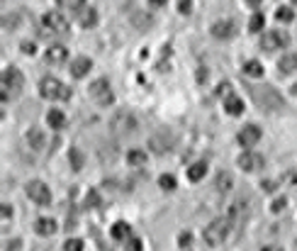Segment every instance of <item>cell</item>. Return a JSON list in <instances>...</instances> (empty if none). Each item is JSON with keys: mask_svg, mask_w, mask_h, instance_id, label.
I'll return each mask as SVG.
<instances>
[{"mask_svg": "<svg viewBox=\"0 0 297 251\" xmlns=\"http://www.w3.org/2000/svg\"><path fill=\"white\" fill-rule=\"evenodd\" d=\"M263 251H283L280 246H268V249H263Z\"/></svg>", "mask_w": 297, "mask_h": 251, "instance_id": "cell-44", "label": "cell"}, {"mask_svg": "<svg viewBox=\"0 0 297 251\" xmlns=\"http://www.w3.org/2000/svg\"><path fill=\"white\" fill-rule=\"evenodd\" d=\"M68 161H71V166H73V171H81L85 164L83 154H81V149H71L68 151Z\"/></svg>", "mask_w": 297, "mask_h": 251, "instance_id": "cell-24", "label": "cell"}, {"mask_svg": "<svg viewBox=\"0 0 297 251\" xmlns=\"http://www.w3.org/2000/svg\"><path fill=\"white\" fill-rule=\"evenodd\" d=\"M27 141L34 147V149H42V147H44V137H42V132H39V130L27 132Z\"/></svg>", "mask_w": 297, "mask_h": 251, "instance_id": "cell-25", "label": "cell"}, {"mask_svg": "<svg viewBox=\"0 0 297 251\" xmlns=\"http://www.w3.org/2000/svg\"><path fill=\"white\" fill-rule=\"evenodd\" d=\"M148 3H151V5H154V8H161V5H166L168 0H148Z\"/></svg>", "mask_w": 297, "mask_h": 251, "instance_id": "cell-41", "label": "cell"}, {"mask_svg": "<svg viewBox=\"0 0 297 251\" xmlns=\"http://www.w3.org/2000/svg\"><path fill=\"white\" fill-rule=\"evenodd\" d=\"M205 173H207V164H205V161H197L193 166H188V181H193V183L202 181Z\"/></svg>", "mask_w": 297, "mask_h": 251, "instance_id": "cell-19", "label": "cell"}, {"mask_svg": "<svg viewBox=\"0 0 297 251\" xmlns=\"http://www.w3.org/2000/svg\"><path fill=\"white\" fill-rule=\"evenodd\" d=\"M292 3H295V5H297V0H292Z\"/></svg>", "mask_w": 297, "mask_h": 251, "instance_id": "cell-45", "label": "cell"}, {"mask_svg": "<svg viewBox=\"0 0 297 251\" xmlns=\"http://www.w3.org/2000/svg\"><path fill=\"white\" fill-rule=\"evenodd\" d=\"M112 239H117V242H127L129 239V234H132V227L124 220H120V222H115L112 224Z\"/></svg>", "mask_w": 297, "mask_h": 251, "instance_id": "cell-16", "label": "cell"}, {"mask_svg": "<svg viewBox=\"0 0 297 251\" xmlns=\"http://www.w3.org/2000/svg\"><path fill=\"white\" fill-rule=\"evenodd\" d=\"M137 127H139V122H137V117L129 115V112H117V115L110 120V130H112V134H117V137L134 134Z\"/></svg>", "mask_w": 297, "mask_h": 251, "instance_id": "cell-4", "label": "cell"}, {"mask_svg": "<svg viewBox=\"0 0 297 251\" xmlns=\"http://www.w3.org/2000/svg\"><path fill=\"white\" fill-rule=\"evenodd\" d=\"M275 17H278L280 22H292V20H295V12H292L290 8H278Z\"/></svg>", "mask_w": 297, "mask_h": 251, "instance_id": "cell-30", "label": "cell"}, {"mask_svg": "<svg viewBox=\"0 0 297 251\" xmlns=\"http://www.w3.org/2000/svg\"><path fill=\"white\" fill-rule=\"evenodd\" d=\"M85 203H88V207H98V205H100V195H98L95 190H90L88 198H85Z\"/></svg>", "mask_w": 297, "mask_h": 251, "instance_id": "cell-35", "label": "cell"}, {"mask_svg": "<svg viewBox=\"0 0 297 251\" xmlns=\"http://www.w3.org/2000/svg\"><path fill=\"white\" fill-rule=\"evenodd\" d=\"M290 44V37L280 29H268L263 37H261V49L263 51H278V49H285Z\"/></svg>", "mask_w": 297, "mask_h": 251, "instance_id": "cell-7", "label": "cell"}, {"mask_svg": "<svg viewBox=\"0 0 297 251\" xmlns=\"http://www.w3.org/2000/svg\"><path fill=\"white\" fill-rule=\"evenodd\" d=\"M90 68H93V61H90L88 56H78V59H73V61H71V68H68V71H71V76H73V78H85Z\"/></svg>", "mask_w": 297, "mask_h": 251, "instance_id": "cell-13", "label": "cell"}, {"mask_svg": "<svg viewBox=\"0 0 297 251\" xmlns=\"http://www.w3.org/2000/svg\"><path fill=\"white\" fill-rule=\"evenodd\" d=\"M285 207H288V200H285V198H275L273 205H270V210H273V212H283Z\"/></svg>", "mask_w": 297, "mask_h": 251, "instance_id": "cell-34", "label": "cell"}, {"mask_svg": "<svg viewBox=\"0 0 297 251\" xmlns=\"http://www.w3.org/2000/svg\"><path fill=\"white\" fill-rule=\"evenodd\" d=\"M81 25H83L85 29H90V27H95L98 25V12H95L93 8H85V10H81Z\"/></svg>", "mask_w": 297, "mask_h": 251, "instance_id": "cell-21", "label": "cell"}, {"mask_svg": "<svg viewBox=\"0 0 297 251\" xmlns=\"http://www.w3.org/2000/svg\"><path fill=\"white\" fill-rule=\"evenodd\" d=\"M261 188H263V190H266V193H275V181H263V183H261Z\"/></svg>", "mask_w": 297, "mask_h": 251, "instance_id": "cell-39", "label": "cell"}, {"mask_svg": "<svg viewBox=\"0 0 297 251\" xmlns=\"http://www.w3.org/2000/svg\"><path fill=\"white\" fill-rule=\"evenodd\" d=\"M190 244H193V234L190 232L178 234V246H180V249H190Z\"/></svg>", "mask_w": 297, "mask_h": 251, "instance_id": "cell-31", "label": "cell"}, {"mask_svg": "<svg viewBox=\"0 0 297 251\" xmlns=\"http://www.w3.org/2000/svg\"><path fill=\"white\" fill-rule=\"evenodd\" d=\"M22 54H27V56H34V54H37V47H34V42H22Z\"/></svg>", "mask_w": 297, "mask_h": 251, "instance_id": "cell-36", "label": "cell"}, {"mask_svg": "<svg viewBox=\"0 0 297 251\" xmlns=\"http://www.w3.org/2000/svg\"><path fill=\"white\" fill-rule=\"evenodd\" d=\"M64 251H83V242L81 239H68L64 244Z\"/></svg>", "mask_w": 297, "mask_h": 251, "instance_id": "cell-33", "label": "cell"}, {"mask_svg": "<svg viewBox=\"0 0 297 251\" xmlns=\"http://www.w3.org/2000/svg\"><path fill=\"white\" fill-rule=\"evenodd\" d=\"M232 183H234V178L229 176V173H219V176H217V190H219V193L229 190V188H232Z\"/></svg>", "mask_w": 297, "mask_h": 251, "instance_id": "cell-26", "label": "cell"}, {"mask_svg": "<svg viewBox=\"0 0 297 251\" xmlns=\"http://www.w3.org/2000/svg\"><path fill=\"white\" fill-rule=\"evenodd\" d=\"M56 3L66 10H81L85 5V0H56Z\"/></svg>", "mask_w": 297, "mask_h": 251, "instance_id": "cell-29", "label": "cell"}, {"mask_svg": "<svg viewBox=\"0 0 297 251\" xmlns=\"http://www.w3.org/2000/svg\"><path fill=\"white\" fill-rule=\"evenodd\" d=\"M246 3H249V5H253V8H256V5H261V0H246Z\"/></svg>", "mask_w": 297, "mask_h": 251, "instance_id": "cell-43", "label": "cell"}, {"mask_svg": "<svg viewBox=\"0 0 297 251\" xmlns=\"http://www.w3.org/2000/svg\"><path fill=\"white\" fill-rule=\"evenodd\" d=\"M47 124L51 127V130H64L66 127V115L61 110H49Z\"/></svg>", "mask_w": 297, "mask_h": 251, "instance_id": "cell-18", "label": "cell"}, {"mask_svg": "<svg viewBox=\"0 0 297 251\" xmlns=\"http://www.w3.org/2000/svg\"><path fill=\"white\" fill-rule=\"evenodd\" d=\"M22 85H25V76H22V71L15 68V66H5V68H3V100L8 102L10 93L20 95Z\"/></svg>", "mask_w": 297, "mask_h": 251, "instance_id": "cell-3", "label": "cell"}, {"mask_svg": "<svg viewBox=\"0 0 297 251\" xmlns=\"http://www.w3.org/2000/svg\"><path fill=\"white\" fill-rule=\"evenodd\" d=\"M66 59H68V49L64 44H51L47 49V61L49 64H64Z\"/></svg>", "mask_w": 297, "mask_h": 251, "instance_id": "cell-15", "label": "cell"}, {"mask_svg": "<svg viewBox=\"0 0 297 251\" xmlns=\"http://www.w3.org/2000/svg\"><path fill=\"white\" fill-rule=\"evenodd\" d=\"M239 166H242V171H246V173H256V171H261V168L266 166V161H263L261 154L246 149L242 156H239Z\"/></svg>", "mask_w": 297, "mask_h": 251, "instance_id": "cell-11", "label": "cell"}, {"mask_svg": "<svg viewBox=\"0 0 297 251\" xmlns=\"http://www.w3.org/2000/svg\"><path fill=\"white\" fill-rule=\"evenodd\" d=\"M253 100H256V105L263 107V110H275V107L283 105V98H280L273 88H268V85H256V88H253Z\"/></svg>", "mask_w": 297, "mask_h": 251, "instance_id": "cell-5", "label": "cell"}, {"mask_svg": "<svg viewBox=\"0 0 297 251\" xmlns=\"http://www.w3.org/2000/svg\"><path fill=\"white\" fill-rule=\"evenodd\" d=\"M158 186H161V190H176V176L163 173V176L158 178Z\"/></svg>", "mask_w": 297, "mask_h": 251, "instance_id": "cell-28", "label": "cell"}, {"mask_svg": "<svg viewBox=\"0 0 297 251\" xmlns=\"http://www.w3.org/2000/svg\"><path fill=\"white\" fill-rule=\"evenodd\" d=\"M39 95L44 100H68L71 98V88H66L54 76H47V78L39 81Z\"/></svg>", "mask_w": 297, "mask_h": 251, "instance_id": "cell-2", "label": "cell"}, {"mask_svg": "<svg viewBox=\"0 0 297 251\" xmlns=\"http://www.w3.org/2000/svg\"><path fill=\"white\" fill-rule=\"evenodd\" d=\"M232 217H217L214 222H210L205 227L202 232V239L210 246H219V244L227 242V237H229V229H232Z\"/></svg>", "mask_w": 297, "mask_h": 251, "instance_id": "cell-1", "label": "cell"}, {"mask_svg": "<svg viewBox=\"0 0 297 251\" xmlns=\"http://www.w3.org/2000/svg\"><path fill=\"white\" fill-rule=\"evenodd\" d=\"M244 74L251 76V78H261V76H263V64L256 61V59H249V61L244 64Z\"/></svg>", "mask_w": 297, "mask_h": 251, "instance_id": "cell-22", "label": "cell"}, {"mask_svg": "<svg viewBox=\"0 0 297 251\" xmlns=\"http://www.w3.org/2000/svg\"><path fill=\"white\" fill-rule=\"evenodd\" d=\"M146 158H148V154L144 149H132L129 154H127V164H129V166H144Z\"/></svg>", "mask_w": 297, "mask_h": 251, "instance_id": "cell-23", "label": "cell"}, {"mask_svg": "<svg viewBox=\"0 0 297 251\" xmlns=\"http://www.w3.org/2000/svg\"><path fill=\"white\" fill-rule=\"evenodd\" d=\"M224 110H227V115H242L244 112V100L242 98H236V95H227L224 98Z\"/></svg>", "mask_w": 297, "mask_h": 251, "instance_id": "cell-17", "label": "cell"}, {"mask_svg": "<svg viewBox=\"0 0 297 251\" xmlns=\"http://www.w3.org/2000/svg\"><path fill=\"white\" fill-rule=\"evenodd\" d=\"M178 8H180V12H183V15H188V12H190V8H193V0H180V3H178Z\"/></svg>", "mask_w": 297, "mask_h": 251, "instance_id": "cell-38", "label": "cell"}, {"mask_svg": "<svg viewBox=\"0 0 297 251\" xmlns=\"http://www.w3.org/2000/svg\"><path fill=\"white\" fill-rule=\"evenodd\" d=\"M3 217H5V220L10 217V205H3Z\"/></svg>", "mask_w": 297, "mask_h": 251, "instance_id": "cell-42", "label": "cell"}, {"mask_svg": "<svg viewBox=\"0 0 297 251\" xmlns=\"http://www.w3.org/2000/svg\"><path fill=\"white\" fill-rule=\"evenodd\" d=\"M236 34V25L232 20H217L212 25V37L217 39H232Z\"/></svg>", "mask_w": 297, "mask_h": 251, "instance_id": "cell-12", "label": "cell"}, {"mask_svg": "<svg viewBox=\"0 0 297 251\" xmlns=\"http://www.w3.org/2000/svg\"><path fill=\"white\" fill-rule=\"evenodd\" d=\"M56 222L51 220V217H39L37 222H34V232L39 234V237H54L56 234Z\"/></svg>", "mask_w": 297, "mask_h": 251, "instance_id": "cell-14", "label": "cell"}, {"mask_svg": "<svg viewBox=\"0 0 297 251\" xmlns=\"http://www.w3.org/2000/svg\"><path fill=\"white\" fill-rule=\"evenodd\" d=\"M285 181H288V186H292L297 190V168H292V171H290L288 176H285Z\"/></svg>", "mask_w": 297, "mask_h": 251, "instance_id": "cell-37", "label": "cell"}, {"mask_svg": "<svg viewBox=\"0 0 297 251\" xmlns=\"http://www.w3.org/2000/svg\"><path fill=\"white\" fill-rule=\"evenodd\" d=\"M5 249H8V251H17L20 249V242H17V239H15V242H8V246H5Z\"/></svg>", "mask_w": 297, "mask_h": 251, "instance_id": "cell-40", "label": "cell"}, {"mask_svg": "<svg viewBox=\"0 0 297 251\" xmlns=\"http://www.w3.org/2000/svg\"><path fill=\"white\" fill-rule=\"evenodd\" d=\"M88 95H90L98 105H112V102H115V93H112V85H110L107 78H98V81H93L90 88H88Z\"/></svg>", "mask_w": 297, "mask_h": 251, "instance_id": "cell-6", "label": "cell"}, {"mask_svg": "<svg viewBox=\"0 0 297 251\" xmlns=\"http://www.w3.org/2000/svg\"><path fill=\"white\" fill-rule=\"evenodd\" d=\"M42 25H44V29H49L51 34H59V37H64L68 32V20L61 12H56V10H51V12H47L42 17Z\"/></svg>", "mask_w": 297, "mask_h": 251, "instance_id": "cell-9", "label": "cell"}, {"mask_svg": "<svg viewBox=\"0 0 297 251\" xmlns=\"http://www.w3.org/2000/svg\"><path fill=\"white\" fill-rule=\"evenodd\" d=\"M263 27H266V17H263L261 12H256V15L251 17V22H249V29H251V32H261Z\"/></svg>", "mask_w": 297, "mask_h": 251, "instance_id": "cell-27", "label": "cell"}, {"mask_svg": "<svg viewBox=\"0 0 297 251\" xmlns=\"http://www.w3.org/2000/svg\"><path fill=\"white\" fill-rule=\"evenodd\" d=\"M261 137H263V132H261L258 124H246V127H242V130H239V134H236L239 144H242V147H246V149L256 147V144L261 141Z\"/></svg>", "mask_w": 297, "mask_h": 251, "instance_id": "cell-10", "label": "cell"}, {"mask_svg": "<svg viewBox=\"0 0 297 251\" xmlns=\"http://www.w3.org/2000/svg\"><path fill=\"white\" fill-rule=\"evenodd\" d=\"M25 193H27V198H32L39 207L51 205V190H49V186L42 183V181H29L27 188H25Z\"/></svg>", "mask_w": 297, "mask_h": 251, "instance_id": "cell-8", "label": "cell"}, {"mask_svg": "<svg viewBox=\"0 0 297 251\" xmlns=\"http://www.w3.org/2000/svg\"><path fill=\"white\" fill-rule=\"evenodd\" d=\"M278 68H280V74H292V71H297V54H285L278 61Z\"/></svg>", "mask_w": 297, "mask_h": 251, "instance_id": "cell-20", "label": "cell"}, {"mask_svg": "<svg viewBox=\"0 0 297 251\" xmlns=\"http://www.w3.org/2000/svg\"><path fill=\"white\" fill-rule=\"evenodd\" d=\"M124 249H127V251H144V246H141V239H137V237H129V239H127V244H124Z\"/></svg>", "mask_w": 297, "mask_h": 251, "instance_id": "cell-32", "label": "cell"}]
</instances>
